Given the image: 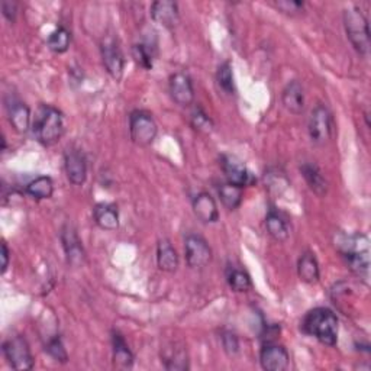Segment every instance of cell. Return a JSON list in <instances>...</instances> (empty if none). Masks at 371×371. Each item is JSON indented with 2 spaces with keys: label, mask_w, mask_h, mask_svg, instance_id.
I'll use <instances>...</instances> for the list:
<instances>
[{
  "label": "cell",
  "mask_w": 371,
  "mask_h": 371,
  "mask_svg": "<svg viewBox=\"0 0 371 371\" xmlns=\"http://www.w3.org/2000/svg\"><path fill=\"white\" fill-rule=\"evenodd\" d=\"M3 354L8 363L18 371H27L34 368V357L28 341L22 335L14 337L3 344Z\"/></svg>",
  "instance_id": "7"
},
{
  "label": "cell",
  "mask_w": 371,
  "mask_h": 371,
  "mask_svg": "<svg viewBox=\"0 0 371 371\" xmlns=\"http://www.w3.org/2000/svg\"><path fill=\"white\" fill-rule=\"evenodd\" d=\"M170 95L177 105L183 108L190 106L195 100L193 82L186 73H176L170 77Z\"/></svg>",
  "instance_id": "11"
},
{
  "label": "cell",
  "mask_w": 371,
  "mask_h": 371,
  "mask_svg": "<svg viewBox=\"0 0 371 371\" xmlns=\"http://www.w3.org/2000/svg\"><path fill=\"white\" fill-rule=\"evenodd\" d=\"M276 6L280 10H283L285 14L294 15V14H300L304 8V3L303 2H294V0H291V2H289V0H283V2L276 3Z\"/></svg>",
  "instance_id": "35"
},
{
  "label": "cell",
  "mask_w": 371,
  "mask_h": 371,
  "mask_svg": "<svg viewBox=\"0 0 371 371\" xmlns=\"http://www.w3.org/2000/svg\"><path fill=\"white\" fill-rule=\"evenodd\" d=\"M2 12L5 18L9 22H15L16 14H18V5L15 2H9V0H3L2 2Z\"/></svg>",
  "instance_id": "36"
},
{
  "label": "cell",
  "mask_w": 371,
  "mask_h": 371,
  "mask_svg": "<svg viewBox=\"0 0 371 371\" xmlns=\"http://www.w3.org/2000/svg\"><path fill=\"white\" fill-rule=\"evenodd\" d=\"M64 165H66V173L69 180L75 184L82 186L87 178V163L86 157L80 149L70 148L64 154Z\"/></svg>",
  "instance_id": "12"
},
{
  "label": "cell",
  "mask_w": 371,
  "mask_h": 371,
  "mask_svg": "<svg viewBox=\"0 0 371 371\" xmlns=\"http://www.w3.org/2000/svg\"><path fill=\"white\" fill-rule=\"evenodd\" d=\"M101 58H104V64L108 70V73L112 75L115 80H121L123 75L125 69V60L122 49L119 44L113 40V38H106L100 45Z\"/></svg>",
  "instance_id": "9"
},
{
  "label": "cell",
  "mask_w": 371,
  "mask_h": 371,
  "mask_svg": "<svg viewBox=\"0 0 371 371\" xmlns=\"http://www.w3.org/2000/svg\"><path fill=\"white\" fill-rule=\"evenodd\" d=\"M112 347H113V364L115 367L128 370L134 366V354L128 347L126 341L119 332L112 334Z\"/></svg>",
  "instance_id": "20"
},
{
  "label": "cell",
  "mask_w": 371,
  "mask_h": 371,
  "mask_svg": "<svg viewBox=\"0 0 371 371\" xmlns=\"http://www.w3.org/2000/svg\"><path fill=\"white\" fill-rule=\"evenodd\" d=\"M308 131L311 141L316 145H324L331 139L334 132V118L325 105H318L309 118Z\"/></svg>",
  "instance_id": "6"
},
{
  "label": "cell",
  "mask_w": 371,
  "mask_h": 371,
  "mask_svg": "<svg viewBox=\"0 0 371 371\" xmlns=\"http://www.w3.org/2000/svg\"><path fill=\"white\" fill-rule=\"evenodd\" d=\"M184 251L186 261L191 268H203L212 260V250L206 239L200 235H189L184 241Z\"/></svg>",
  "instance_id": "8"
},
{
  "label": "cell",
  "mask_w": 371,
  "mask_h": 371,
  "mask_svg": "<svg viewBox=\"0 0 371 371\" xmlns=\"http://www.w3.org/2000/svg\"><path fill=\"white\" fill-rule=\"evenodd\" d=\"M27 193L38 200L49 199L54 193V183L49 177L40 176V177H36L35 180H32L31 183H28Z\"/></svg>",
  "instance_id": "26"
},
{
  "label": "cell",
  "mask_w": 371,
  "mask_h": 371,
  "mask_svg": "<svg viewBox=\"0 0 371 371\" xmlns=\"http://www.w3.org/2000/svg\"><path fill=\"white\" fill-rule=\"evenodd\" d=\"M47 351L49 352L51 357L56 358V360L60 361V363H67V360H69L67 351H66V348H64V345H62V342H61V339L58 337L53 338L48 342Z\"/></svg>",
  "instance_id": "33"
},
{
  "label": "cell",
  "mask_w": 371,
  "mask_h": 371,
  "mask_svg": "<svg viewBox=\"0 0 371 371\" xmlns=\"http://www.w3.org/2000/svg\"><path fill=\"white\" fill-rule=\"evenodd\" d=\"M151 16L160 27L171 29L178 23L180 14H178V5L170 0H158L151 5Z\"/></svg>",
  "instance_id": "15"
},
{
  "label": "cell",
  "mask_w": 371,
  "mask_h": 371,
  "mask_svg": "<svg viewBox=\"0 0 371 371\" xmlns=\"http://www.w3.org/2000/svg\"><path fill=\"white\" fill-rule=\"evenodd\" d=\"M130 132L136 145L148 147L157 138L158 128L149 113L144 110H135L130 117Z\"/></svg>",
  "instance_id": "5"
},
{
  "label": "cell",
  "mask_w": 371,
  "mask_h": 371,
  "mask_svg": "<svg viewBox=\"0 0 371 371\" xmlns=\"http://www.w3.org/2000/svg\"><path fill=\"white\" fill-rule=\"evenodd\" d=\"M222 169L226 176V180L229 183L239 186V187L251 186L255 182V178L247 170L246 165L234 157L224 156L222 157Z\"/></svg>",
  "instance_id": "14"
},
{
  "label": "cell",
  "mask_w": 371,
  "mask_h": 371,
  "mask_svg": "<svg viewBox=\"0 0 371 371\" xmlns=\"http://www.w3.org/2000/svg\"><path fill=\"white\" fill-rule=\"evenodd\" d=\"M132 54H134L135 61L139 64L141 67L145 69V70L152 69V51H149L145 44L134 45Z\"/></svg>",
  "instance_id": "32"
},
{
  "label": "cell",
  "mask_w": 371,
  "mask_h": 371,
  "mask_svg": "<svg viewBox=\"0 0 371 371\" xmlns=\"http://www.w3.org/2000/svg\"><path fill=\"white\" fill-rule=\"evenodd\" d=\"M70 43H71V35H70V32L66 28L60 27L58 29H56L53 34L49 35V38H48V48L51 51H54V53H57V54H62V53H66V51L69 49Z\"/></svg>",
  "instance_id": "29"
},
{
  "label": "cell",
  "mask_w": 371,
  "mask_h": 371,
  "mask_svg": "<svg viewBox=\"0 0 371 371\" xmlns=\"http://www.w3.org/2000/svg\"><path fill=\"white\" fill-rule=\"evenodd\" d=\"M338 246L342 257L350 267V270L360 278L367 281L370 270L368 238L361 234L342 237V239H338Z\"/></svg>",
  "instance_id": "2"
},
{
  "label": "cell",
  "mask_w": 371,
  "mask_h": 371,
  "mask_svg": "<svg viewBox=\"0 0 371 371\" xmlns=\"http://www.w3.org/2000/svg\"><path fill=\"white\" fill-rule=\"evenodd\" d=\"M6 109L10 125L14 130L19 134H27L31 128V110L18 99H8L6 100Z\"/></svg>",
  "instance_id": "13"
},
{
  "label": "cell",
  "mask_w": 371,
  "mask_h": 371,
  "mask_svg": "<svg viewBox=\"0 0 371 371\" xmlns=\"http://www.w3.org/2000/svg\"><path fill=\"white\" fill-rule=\"evenodd\" d=\"M304 334L315 337L328 347H334L338 341V318L326 308H316L306 313L302 322Z\"/></svg>",
  "instance_id": "1"
},
{
  "label": "cell",
  "mask_w": 371,
  "mask_h": 371,
  "mask_svg": "<svg viewBox=\"0 0 371 371\" xmlns=\"http://www.w3.org/2000/svg\"><path fill=\"white\" fill-rule=\"evenodd\" d=\"M216 82L226 95H234L235 87H234V73H232L231 62L226 61L222 64V66H219L216 73Z\"/></svg>",
  "instance_id": "30"
},
{
  "label": "cell",
  "mask_w": 371,
  "mask_h": 371,
  "mask_svg": "<svg viewBox=\"0 0 371 371\" xmlns=\"http://www.w3.org/2000/svg\"><path fill=\"white\" fill-rule=\"evenodd\" d=\"M281 101L285 108L294 115H299L304 109V92L303 87L298 80H291L285 87L283 95H281Z\"/></svg>",
  "instance_id": "18"
},
{
  "label": "cell",
  "mask_w": 371,
  "mask_h": 371,
  "mask_svg": "<svg viewBox=\"0 0 371 371\" xmlns=\"http://www.w3.org/2000/svg\"><path fill=\"white\" fill-rule=\"evenodd\" d=\"M217 193H219L222 203L229 211H235L242 202V187L229 182L221 184L217 189Z\"/></svg>",
  "instance_id": "27"
},
{
  "label": "cell",
  "mask_w": 371,
  "mask_h": 371,
  "mask_svg": "<svg viewBox=\"0 0 371 371\" xmlns=\"http://www.w3.org/2000/svg\"><path fill=\"white\" fill-rule=\"evenodd\" d=\"M96 224L106 231H115L119 226L118 208L110 203H97L93 209Z\"/></svg>",
  "instance_id": "19"
},
{
  "label": "cell",
  "mask_w": 371,
  "mask_h": 371,
  "mask_svg": "<svg viewBox=\"0 0 371 371\" xmlns=\"http://www.w3.org/2000/svg\"><path fill=\"white\" fill-rule=\"evenodd\" d=\"M193 212L203 224H215L219 219V211L209 193H199L193 199Z\"/></svg>",
  "instance_id": "17"
},
{
  "label": "cell",
  "mask_w": 371,
  "mask_h": 371,
  "mask_svg": "<svg viewBox=\"0 0 371 371\" xmlns=\"http://www.w3.org/2000/svg\"><path fill=\"white\" fill-rule=\"evenodd\" d=\"M298 274L300 280L309 285H313L319 280L321 272H319V264L312 252H304L300 257L298 263Z\"/></svg>",
  "instance_id": "25"
},
{
  "label": "cell",
  "mask_w": 371,
  "mask_h": 371,
  "mask_svg": "<svg viewBox=\"0 0 371 371\" xmlns=\"http://www.w3.org/2000/svg\"><path fill=\"white\" fill-rule=\"evenodd\" d=\"M222 344H224V348L228 355L232 357V355L238 354L239 341H238V337L235 334H232V332H225V334L222 335Z\"/></svg>",
  "instance_id": "34"
},
{
  "label": "cell",
  "mask_w": 371,
  "mask_h": 371,
  "mask_svg": "<svg viewBox=\"0 0 371 371\" xmlns=\"http://www.w3.org/2000/svg\"><path fill=\"white\" fill-rule=\"evenodd\" d=\"M157 263L160 270L174 273L178 267V255L174 247L170 244V241L163 239L160 241L157 248Z\"/></svg>",
  "instance_id": "24"
},
{
  "label": "cell",
  "mask_w": 371,
  "mask_h": 371,
  "mask_svg": "<svg viewBox=\"0 0 371 371\" xmlns=\"http://www.w3.org/2000/svg\"><path fill=\"white\" fill-rule=\"evenodd\" d=\"M265 228L268 234L272 235V238H274L278 242H285L287 241L290 231L287 222L285 221V217L281 216L277 211L270 209L265 216Z\"/></svg>",
  "instance_id": "23"
},
{
  "label": "cell",
  "mask_w": 371,
  "mask_h": 371,
  "mask_svg": "<svg viewBox=\"0 0 371 371\" xmlns=\"http://www.w3.org/2000/svg\"><path fill=\"white\" fill-rule=\"evenodd\" d=\"M2 259H3V264H2V273L5 274L8 267H9V248L6 246V242H2Z\"/></svg>",
  "instance_id": "37"
},
{
  "label": "cell",
  "mask_w": 371,
  "mask_h": 371,
  "mask_svg": "<svg viewBox=\"0 0 371 371\" xmlns=\"http://www.w3.org/2000/svg\"><path fill=\"white\" fill-rule=\"evenodd\" d=\"M260 363L267 371H285L289 367L290 355L283 345L267 342L260 352Z\"/></svg>",
  "instance_id": "10"
},
{
  "label": "cell",
  "mask_w": 371,
  "mask_h": 371,
  "mask_svg": "<svg viewBox=\"0 0 371 371\" xmlns=\"http://www.w3.org/2000/svg\"><path fill=\"white\" fill-rule=\"evenodd\" d=\"M61 239L69 264L73 267H80L84 263V250L77 234H75L73 228L66 226L62 229Z\"/></svg>",
  "instance_id": "16"
},
{
  "label": "cell",
  "mask_w": 371,
  "mask_h": 371,
  "mask_svg": "<svg viewBox=\"0 0 371 371\" xmlns=\"http://www.w3.org/2000/svg\"><path fill=\"white\" fill-rule=\"evenodd\" d=\"M190 123L195 128L196 131L203 132V134H209L213 130V122L208 117V113L204 112L202 108H196L190 115Z\"/></svg>",
  "instance_id": "31"
},
{
  "label": "cell",
  "mask_w": 371,
  "mask_h": 371,
  "mask_svg": "<svg viewBox=\"0 0 371 371\" xmlns=\"http://www.w3.org/2000/svg\"><path fill=\"white\" fill-rule=\"evenodd\" d=\"M64 132L62 113L49 105H43L36 112L34 122L35 138L43 145H53Z\"/></svg>",
  "instance_id": "3"
},
{
  "label": "cell",
  "mask_w": 371,
  "mask_h": 371,
  "mask_svg": "<svg viewBox=\"0 0 371 371\" xmlns=\"http://www.w3.org/2000/svg\"><path fill=\"white\" fill-rule=\"evenodd\" d=\"M302 176L304 177L306 183H308L309 189L318 196H325L328 191V182L324 177L322 171L319 170L318 165L312 163H303L300 167Z\"/></svg>",
  "instance_id": "21"
},
{
  "label": "cell",
  "mask_w": 371,
  "mask_h": 371,
  "mask_svg": "<svg viewBox=\"0 0 371 371\" xmlns=\"http://www.w3.org/2000/svg\"><path fill=\"white\" fill-rule=\"evenodd\" d=\"M345 32L355 51L363 57L370 54V29L368 21L358 8H348L344 10Z\"/></svg>",
  "instance_id": "4"
},
{
  "label": "cell",
  "mask_w": 371,
  "mask_h": 371,
  "mask_svg": "<svg viewBox=\"0 0 371 371\" xmlns=\"http://www.w3.org/2000/svg\"><path fill=\"white\" fill-rule=\"evenodd\" d=\"M164 367L167 370H187L189 368V360L187 352L182 345L173 344L170 347L164 348V352L161 354Z\"/></svg>",
  "instance_id": "22"
},
{
  "label": "cell",
  "mask_w": 371,
  "mask_h": 371,
  "mask_svg": "<svg viewBox=\"0 0 371 371\" xmlns=\"http://www.w3.org/2000/svg\"><path fill=\"white\" fill-rule=\"evenodd\" d=\"M228 283L235 291H248L251 289V277L246 270L231 267L228 270Z\"/></svg>",
  "instance_id": "28"
}]
</instances>
